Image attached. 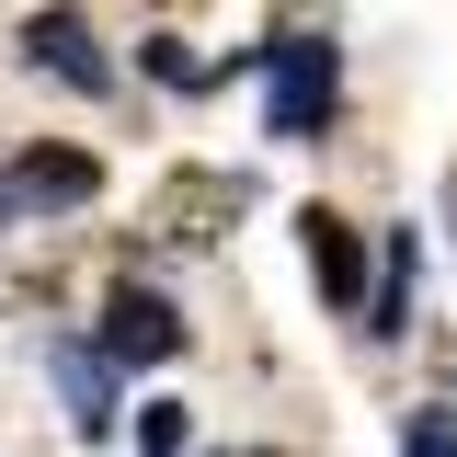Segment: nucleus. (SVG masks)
<instances>
[{
  "mask_svg": "<svg viewBox=\"0 0 457 457\" xmlns=\"http://www.w3.org/2000/svg\"><path fill=\"white\" fill-rule=\"evenodd\" d=\"M183 435H195L183 400H149V411H137V457H183Z\"/></svg>",
  "mask_w": 457,
  "mask_h": 457,
  "instance_id": "8",
  "label": "nucleus"
},
{
  "mask_svg": "<svg viewBox=\"0 0 457 457\" xmlns=\"http://www.w3.org/2000/svg\"><path fill=\"white\" fill-rule=\"evenodd\" d=\"M183 354V309L161 286H114L104 297V366H171Z\"/></svg>",
  "mask_w": 457,
  "mask_h": 457,
  "instance_id": "2",
  "label": "nucleus"
},
{
  "mask_svg": "<svg viewBox=\"0 0 457 457\" xmlns=\"http://www.w3.org/2000/svg\"><path fill=\"white\" fill-rule=\"evenodd\" d=\"M23 57H35V69H57L69 92H114V57L92 46V23H80L69 0H57V12H35V23H23Z\"/></svg>",
  "mask_w": 457,
  "mask_h": 457,
  "instance_id": "3",
  "label": "nucleus"
},
{
  "mask_svg": "<svg viewBox=\"0 0 457 457\" xmlns=\"http://www.w3.org/2000/svg\"><path fill=\"white\" fill-rule=\"evenodd\" d=\"M411 275H423V252H411V228H389V275L366 286V332H400V309H411Z\"/></svg>",
  "mask_w": 457,
  "mask_h": 457,
  "instance_id": "7",
  "label": "nucleus"
},
{
  "mask_svg": "<svg viewBox=\"0 0 457 457\" xmlns=\"http://www.w3.org/2000/svg\"><path fill=\"white\" fill-rule=\"evenodd\" d=\"M46 366H57V389H69V423H80V435H114V366H104V343L46 332Z\"/></svg>",
  "mask_w": 457,
  "mask_h": 457,
  "instance_id": "4",
  "label": "nucleus"
},
{
  "mask_svg": "<svg viewBox=\"0 0 457 457\" xmlns=\"http://www.w3.org/2000/svg\"><path fill=\"white\" fill-rule=\"evenodd\" d=\"M263 69H275V104H263V137H286V149H309L320 126H332L343 104V57L309 46V35H286V46H252Z\"/></svg>",
  "mask_w": 457,
  "mask_h": 457,
  "instance_id": "1",
  "label": "nucleus"
},
{
  "mask_svg": "<svg viewBox=\"0 0 457 457\" xmlns=\"http://www.w3.org/2000/svg\"><path fill=\"white\" fill-rule=\"evenodd\" d=\"M104 195V171L80 161V149H35V161L12 171V206H92Z\"/></svg>",
  "mask_w": 457,
  "mask_h": 457,
  "instance_id": "5",
  "label": "nucleus"
},
{
  "mask_svg": "<svg viewBox=\"0 0 457 457\" xmlns=\"http://www.w3.org/2000/svg\"><path fill=\"white\" fill-rule=\"evenodd\" d=\"M297 228H309V275L332 286L343 309H366V252H354V228H343L332 206H309V218H297Z\"/></svg>",
  "mask_w": 457,
  "mask_h": 457,
  "instance_id": "6",
  "label": "nucleus"
},
{
  "mask_svg": "<svg viewBox=\"0 0 457 457\" xmlns=\"http://www.w3.org/2000/svg\"><path fill=\"white\" fill-rule=\"evenodd\" d=\"M149 69H161L171 92H206V80H218V69H206V57H183V46H149Z\"/></svg>",
  "mask_w": 457,
  "mask_h": 457,
  "instance_id": "9",
  "label": "nucleus"
}]
</instances>
